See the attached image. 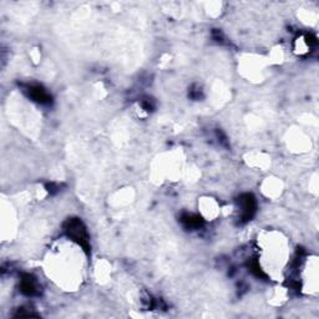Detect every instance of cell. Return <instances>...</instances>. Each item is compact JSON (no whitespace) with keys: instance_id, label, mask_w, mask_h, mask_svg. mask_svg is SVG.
Instances as JSON below:
<instances>
[{"instance_id":"6da1fadb","label":"cell","mask_w":319,"mask_h":319,"mask_svg":"<svg viewBox=\"0 0 319 319\" xmlns=\"http://www.w3.org/2000/svg\"><path fill=\"white\" fill-rule=\"evenodd\" d=\"M64 232L72 242L76 243L81 250L90 256V240L86 227L80 219H69L64 224Z\"/></svg>"},{"instance_id":"7a4b0ae2","label":"cell","mask_w":319,"mask_h":319,"mask_svg":"<svg viewBox=\"0 0 319 319\" xmlns=\"http://www.w3.org/2000/svg\"><path fill=\"white\" fill-rule=\"evenodd\" d=\"M238 209H240V222L246 224L255 217L257 212V201L252 193H243L237 199Z\"/></svg>"},{"instance_id":"3957f363","label":"cell","mask_w":319,"mask_h":319,"mask_svg":"<svg viewBox=\"0 0 319 319\" xmlns=\"http://www.w3.org/2000/svg\"><path fill=\"white\" fill-rule=\"evenodd\" d=\"M24 91L39 105H50L53 102V97H51L50 92L46 89H44L41 85H28Z\"/></svg>"},{"instance_id":"277c9868","label":"cell","mask_w":319,"mask_h":319,"mask_svg":"<svg viewBox=\"0 0 319 319\" xmlns=\"http://www.w3.org/2000/svg\"><path fill=\"white\" fill-rule=\"evenodd\" d=\"M20 292L27 297H34V295L39 294V286L34 277L25 274L20 281Z\"/></svg>"},{"instance_id":"5b68a950","label":"cell","mask_w":319,"mask_h":319,"mask_svg":"<svg viewBox=\"0 0 319 319\" xmlns=\"http://www.w3.org/2000/svg\"><path fill=\"white\" fill-rule=\"evenodd\" d=\"M180 222L182 224L183 227L186 230H198L203 226V219L198 215H194V214H183L181 216Z\"/></svg>"},{"instance_id":"8992f818","label":"cell","mask_w":319,"mask_h":319,"mask_svg":"<svg viewBox=\"0 0 319 319\" xmlns=\"http://www.w3.org/2000/svg\"><path fill=\"white\" fill-rule=\"evenodd\" d=\"M248 266H250L251 272H252L256 277H259V278H264V277H266V274L263 273V271H262L261 267H259V264L257 263L256 261H251Z\"/></svg>"},{"instance_id":"52a82bcc","label":"cell","mask_w":319,"mask_h":319,"mask_svg":"<svg viewBox=\"0 0 319 319\" xmlns=\"http://www.w3.org/2000/svg\"><path fill=\"white\" fill-rule=\"evenodd\" d=\"M190 97L193 98V100H199V98L203 97V92H202V89L198 85H193V86L191 87Z\"/></svg>"},{"instance_id":"ba28073f","label":"cell","mask_w":319,"mask_h":319,"mask_svg":"<svg viewBox=\"0 0 319 319\" xmlns=\"http://www.w3.org/2000/svg\"><path fill=\"white\" fill-rule=\"evenodd\" d=\"M45 188L50 194H56L61 191V185L56 182H49L45 185Z\"/></svg>"},{"instance_id":"9c48e42d","label":"cell","mask_w":319,"mask_h":319,"mask_svg":"<svg viewBox=\"0 0 319 319\" xmlns=\"http://www.w3.org/2000/svg\"><path fill=\"white\" fill-rule=\"evenodd\" d=\"M141 105H142V109H144L145 111H154L155 109V103H154V100H151V98H145V100L141 101Z\"/></svg>"}]
</instances>
